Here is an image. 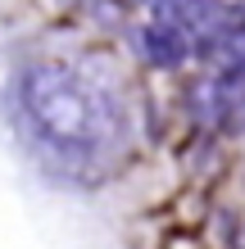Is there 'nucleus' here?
I'll return each instance as SVG.
<instances>
[{
  "label": "nucleus",
  "instance_id": "nucleus-1",
  "mask_svg": "<svg viewBox=\"0 0 245 249\" xmlns=\"http://www.w3.org/2000/svg\"><path fill=\"white\" fill-rule=\"evenodd\" d=\"M14 109L37 154L73 168L95 163L123 131L113 82L64 59L23 64L14 77Z\"/></svg>",
  "mask_w": 245,
  "mask_h": 249
},
{
  "label": "nucleus",
  "instance_id": "nucleus-3",
  "mask_svg": "<svg viewBox=\"0 0 245 249\" xmlns=\"http://www.w3.org/2000/svg\"><path fill=\"white\" fill-rule=\"evenodd\" d=\"M141 5H154V9H159V5H164V0H141Z\"/></svg>",
  "mask_w": 245,
  "mask_h": 249
},
{
  "label": "nucleus",
  "instance_id": "nucleus-2",
  "mask_svg": "<svg viewBox=\"0 0 245 249\" xmlns=\"http://www.w3.org/2000/svg\"><path fill=\"white\" fill-rule=\"evenodd\" d=\"M132 50H136L150 68H182L186 59H195V46H191V41H186L172 23H164L159 14L132 27Z\"/></svg>",
  "mask_w": 245,
  "mask_h": 249
}]
</instances>
